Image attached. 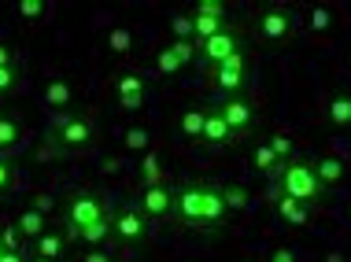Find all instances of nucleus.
Wrapping results in <instances>:
<instances>
[{
	"instance_id": "f257e3e1",
	"label": "nucleus",
	"mask_w": 351,
	"mask_h": 262,
	"mask_svg": "<svg viewBox=\"0 0 351 262\" xmlns=\"http://www.w3.org/2000/svg\"><path fill=\"white\" fill-rule=\"evenodd\" d=\"M174 218L178 226L196 229V233H218L230 218V207L222 200V185L189 177L174 189Z\"/></svg>"
},
{
	"instance_id": "f03ea898",
	"label": "nucleus",
	"mask_w": 351,
	"mask_h": 262,
	"mask_svg": "<svg viewBox=\"0 0 351 262\" xmlns=\"http://www.w3.org/2000/svg\"><path fill=\"white\" fill-rule=\"evenodd\" d=\"M63 222H67L71 237L85 240V244H97V240H104L111 233V211L97 189L71 192L67 203H63Z\"/></svg>"
},
{
	"instance_id": "7ed1b4c3",
	"label": "nucleus",
	"mask_w": 351,
	"mask_h": 262,
	"mask_svg": "<svg viewBox=\"0 0 351 262\" xmlns=\"http://www.w3.org/2000/svg\"><path fill=\"white\" fill-rule=\"evenodd\" d=\"M93 140H97V118L93 115H63L56 118L49 133V144L60 155H78L85 148H93Z\"/></svg>"
},
{
	"instance_id": "20e7f679",
	"label": "nucleus",
	"mask_w": 351,
	"mask_h": 262,
	"mask_svg": "<svg viewBox=\"0 0 351 262\" xmlns=\"http://www.w3.org/2000/svg\"><path fill=\"white\" fill-rule=\"evenodd\" d=\"M278 192L281 196H292V200L300 203H318L322 196H326V189H322L318 174H315V163H285L281 174H278Z\"/></svg>"
},
{
	"instance_id": "39448f33",
	"label": "nucleus",
	"mask_w": 351,
	"mask_h": 262,
	"mask_svg": "<svg viewBox=\"0 0 351 262\" xmlns=\"http://www.w3.org/2000/svg\"><path fill=\"white\" fill-rule=\"evenodd\" d=\"M255 34H259L263 44H270V49H278L285 44L292 34H296V18H292L289 8H263L259 15H255Z\"/></svg>"
},
{
	"instance_id": "423d86ee",
	"label": "nucleus",
	"mask_w": 351,
	"mask_h": 262,
	"mask_svg": "<svg viewBox=\"0 0 351 262\" xmlns=\"http://www.w3.org/2000/svg\"><path fill=\"white\" fill-rule=\"evenodd\" d=\"M207 81L215 89H222L226 96H244V86H248V60H244V52L230 55L218 67H207Z\"/></svg>"
},
{
	"instance_id": "0eeeda50",
	"label": "nucleus",
	"mask_w": 351,
	"mask_h": 262,
	"mask_svg": "<svg viewBox=\"0 0 351 262\" xmlns=\"http://www.w3.org/2000/svg\"><path fill=\"white\" fill-rule=\"evenodd\" d=\"M196 52H200V60L207 67H218V63H226L230 55L244 52V30L241 26H222V30H218L211 41H204Z\"/></svg>"
},
{
	"instance_id": "6e6552de",
	"label": "nucleus",
	"mask_w": 351,
	"mask_h": 262,
	"mask_svg": "<svg viewBox=\"0 0 351 262\" xmlns=\"http://www.w3.org/2000/svg\"><path fill=\"white\" fill-rule=\"evenodd\" d=\"M111 237L122 240V244H141L145 240V214L134 203H122V207L111 211Z\"/></svg>"
},
{
	"instance_id": "1a4fd4ad",
	"label": "nucleus",
	"mask_w": 351,
	"mask_h": 262,
	"mask_svg": "<svg viewBox=\"0 0 351 262\" xmlns=\"http://www.w3.org/2000/svg\"><path fill=\"white\" fill-rule=\"evenodd\" d=\"M218 111H222V118H226V126H230L233 140H237V137H248L252 129H255V107H252L244 96L222 100V104H218Z\"/></svg>"
},
{
	"instance_id": "9d476101",
	"label": "nucleus",
	"mask_w": 351,
	"mask_h": 262,
	"mask_svg": "<svg viewBox=\"0 0 351 262\" xmlns=\"http://www.w3.org/2000/svg\"><path fill=\"white\" fill-rule=\"evenodd\" d=\"M137 207L145 218H174V189H167V185H152V189H141V200Z\"/></svg>"
},
{
	"instance_id": "9b49d317",
	"label": "nucleus",
	"mask_w": 351,
	"mask_h": 262,
	"mask_svg": "<svg viewBox=\"0 0 351 262\" xmlns=\"http://www.w3.org/2000/svg\"><path fill=\"white\" fill-rule=\"evenodd\" d=\"M145 96H148V86H145V78H141L137 70L119 74V81H115V104L122 111H141V107H145Z\"/></svg>"
},
{
	"instance_id": "f8f14e48",
	"label": "nucleus",
	"mask_w": 351,
	"mask_h": 262,
	"mask_svg": "<svg viewBox=\"0 0 351 262\" xmlns=\"http://www.w3.org/2000/svg\"><path fill=\"white\" fill-rule=\"evenodd\" d=\"M23 140H26L23 118H19L15 111H4V107H0V155L15 152V148L23 144Z\"/></svg>"
},
{
	"instance_id": "ddd939ff",
	"label": "nucleus",
	"mask_w": 351,
	"mask_h": 262,
	"mask_svg": "<svg viewBox=\"0 0 351 262\" xmlns=\"http://www.w3.org/2000/svg\"><path fill=\"white\" fill-rule=\"evenodd\" d=\"M34 259H52V262H67V237L56 229H45L34 240Z\"/></svg>"
},
{
	"instance_id": "4468645a",
	"label": "nucleus",
	"mask_w": 351,
	"mask_h": 262,
	"mask_svg": "<svg viewBox=\"0 0 351 262\" xmlns=\"http://www.w3.org/2000/svg\"><path fill=\"white\" fill-rule=\"evenodd\" d=\"M204 144H211V148H222V144H230L233 133H230V126H226V118H222V111L215 107H207V118H204Z\"/></svg>"
},
{
	"instance_id": "2eb2a0df",
	"label": "nucleus",
	"mask_w": 351,
	"mask_h": 262,
	"mask_svg": "<svg viewBox=\"0 0 351 262\" xmlns=\"http://www.w3.org/2000/svg\"><path fill=\"white\" fill-rule=\"evenodd\" d=\"M274 211H278V218L285 222V226H307L311 222V207L307 203H300V200H292V196H281L278 192V200H274Z\"/></svg>"
},
{
	"instance_id": "dca6fc26",
	"label": "nucleus",
	"mask_w": 351,
	"mask_h": 262,
	"mask_svg": "<svg viewBox=\"0 0 351 262\" xmlns=\"http://www.w3.org/2000/svg\"><path fill=\"white\" fill-rule=\"evenodd\" d=\"M49 229V218H45L37 207H26V211H19V218H15V233H19V240H26V244H34L41 233Z\"/></svg>"
},
{
	"instance_id": "f3484780",
	"label": "nucleus",
	"mask_w": 351,
	"mask_h": 262,
	"mask_svg": "<svg viewBox=\"0 0 351 262\" xmlns=\"http://www.w3.org/2000/svg\"><path fill=\"white\" fill-rule=\"evenodd\" d=\"M281 159L274 155V148H270V140H263V144H255L252 148V170L255 174H263V177H274V174H281Z\"/></svg>"
},
{
	"instance_id": "a211bd4d",
	"label": "nucleus",
	"mask_w": 351,
	"mask_h": 262,
	"mask_svg": "<svg viewBox=\"0 0 351 262\" xmlns=\"http://www.w3.org/2000/svg\"><path fill=\"white\" fill-rule=\"evenodd\" d=\"M315 174H318V181H322V189H337L340 181H344V163H340L337 155H322L318 163H315Z\"/></svg>"
},
{
	"instance_id": "6ab92c4d",
	"label": "nucleus",
	"mask_w": 351,
	"mask_h": 262,
	"mask_svg": "<svg viewBox=\"0 0 351 262\" xmlns=\"http://www.w3.org/2000/svg\"><path fill=\"white\" fill-rule=\"evenodd\" d=\"M71 100H74V89H71V81H67V78H52L49 86H45V104H49L52 111L67 107Z\"/></svg>"
},
{
	"instance_id": "aec40b11",
	"label": "nucleus",
	"mask_w": 351,
	"mask_h": 262,
	"mask_svg": "<svg viewBox=\"0 0 351 262\" xmlns=\"http://www.w3.org/2000/svg\"><path fill=\"white\" fill-rule=\"evenodd\" d=\"M226 26V18H211V15H196L193 12V44L200 49L204 41H211V37Z\"/></svg>"
},
{
	"instance_id": "412c9836",
	"label": "nucleus",
	"mask_w": 351,
	"mask_h": 262,
	"mask_svg": "<svg viewBox=\"0 0 351 262\" xmlns=\"http://www.w3.org/2000/svg\"><path fill=\"white\" fill-rule=\"evenodd\" d=\"M137 174H141V189H152V185H163V163H159V155H156V152L141 155Z\"/></svg>"
},
{
	"instance_id": "4be33fe9",
	"label": "nucleus",
	"mask_w": 351,
	"mask_h": 262,
	"mask_svg": "<svg viewBox=\"0 0 351 262\" xmlns=\"http://www.w3.org/2000/svg\"><path fill=\"white\" fill-rule=\"evenodd\" d=\"M204 118H207V107H189V111H182V118H178V129H182L185 137H204Z\"/></svg>"
},
{
	"instance_id": "5701e85b",
	"label": "nucleus",
	"mask_w": 351,
	"mask_h": 262,
	"mask_svg": "<svg viewBox=\"0 0 351 262\" xmlns=\"http://www.w3.org/2000/svg\"><path fill=\"white\" fill-rule=\"evenodd\" d=\"M329 122L351 126V92H333V100H329Z\"/></svg>"
},
{
	"instance_id": "b1692460",
	"label": "nucleus",
	"mask_w": 351,
	"mask_h": 262,
	"mask_svg": "<svg viewBox=\"0 0 351 262\" xmlns=\"http://www.w3.org/2000/svg\"><path fill=\"white\" fill-rule=\"evenodd\" d=\"M122 144H126V152H130V155H148L152 133H148L145 126H130V129H126V140H122Z\"/></svg>"
},
{
	"instance_id": "393cba45",
	"label": "nucleus",
	"mask_w": 351,
	"mask_h": 262,
	"mask_svg": "<svg viewBox=\"0 0 351 262\" xmlns=\"http://www.w3.org/2000/svg\"><path fill=\"white\" fill-rule=\"evenodd\" d=\"M134 49V34L126 30V26H111L108 30V52L111 55H130Z\"/></svg>"
},
{
	"instance_id": "a878e982",
	"label": "nucleus",
	"mask_w": 351,
	"mask_h": 262,
	"mask_svg": "<svg viewBox=\"0 0 351 262\" xmlns=\"http://www.w3.org/2000/svg\"><path fill=\"white\" fill-rule=\"evenodd\" d=\"M222 200H226V207H230V211H244L252 196H248V189H244L241 181H237V185H222Z\"/></svg>"
},
{
	"instance_id": "bb28decb",
	"label": "nucleus",
	"mask_w": 351,
	"mask_h": 262,
	"mask_svg": "<svg viewBox=\"0 0 351 262\" xmlns=\"http://www.w3.org/2000/svg\"><path fill=\"white\" fill-rule=\"evenodd\" d=\"M182 67H185V63L178 60V52L170 49V44H167V49H159V55H156V70L163 74V78H170V74H178Z\"/></svg>"
},
{
	"instance_id": "cd10ccee",
	"label": "nucleus",
	"mask_w": 351,
	"mask_h": 262,
	"mask_svg": "<svg viewBox=\"0 0 351 262\" xmlns=\"http://www.w3.org/2000/svg\"><path fill=\"white\" fill-rule=\"evenodd\" d=\"M19 15L26 18V23H41L45 12H49V0H19Z\"/></svg>"
},
{
	"instance_id": "c85d7f7f",
	"label": "nucleus",
	"mask_w": 351,
	"mask_h": 262,
	"mask_svg": "<svg viewBox=\"0 0 351 262\" xmlns=\"http://www.w3.org/2000/svg\"><path fill=\"white\" fill-rule=\"evenodd\" d=\"M170 34H174V41H193V15H174Z\"/></svg>"
},
{
	"instance_id": "c756f323",
	"label": "nucleus",
	"mask_w": 351,
	"mask_h": 262,
	"mask_svg": "<svg viewBox=\"0 0 351 262\" xmlns=\"http://www.w3.org/2000/svg\"><path fill=\"white\" fill-rule=\"evenodd\" d=\"M15 174H19L15 163L8 155H0V196H8V192L15 189Z\"/></svg>"
},
{
	"instance_id": "7c9ffc66",
	"label": "nucleus",
	"mask_w": 351,
	"mask_h": 262,
	"mask_svg": "<svg viewBox=\"0 0 351 262\" xmlns=\"http://www.w3.org/2000/svg\"><path fill=\"white\" fill-rule=\"evenodd\" d=\"M19 89V67H0V100Z\"/></svg>"
},
{
	"instance_id": "2f4dec72",
	"label": "nucleus",
	"mask_w": 351,
	"mask_h": 262,
	"mask_svg": "<svg viewBox=\"0 0 351 262\" xmlns=\"http://www.w3.org/2000/svg\"><path fill=\"white\" fill-rule=\"evenodd\" d=\"M270 148H274V155H278L281 163H292V140H289V137L274 133V137H270Z\"/></svg>"
},
{
	"instance_id": "473e14b6",
	"label": "nucleus",
	"mask_w": 351,
	"mask_h": 262,
	"mask_svg": "<svg viewBox=\"0 0 351 262\" xmlns=\"http://www.w3.org/2000/svg\"><path fill=\"white\" fill-rule=\"evenodd\" d=\"M196 15H211V18H226V4H222V0H200V4H196Z\"/></svg>"
},
{
	"instance_id": "72a5a7b5",
	"label": "nucleus",
	"mask_w": 351,
	"mask_h": 262,
	"mask_svg": "<svg viewBox=\"0 0 351 262\" xmlns=\"http://www.w3.org/2000/svg\"><path fill=\"white\" fill-rule=\"evenodd\" d=\"M170 49L178 52V60H182L185 67L193 63V55H196V44H193V41H170Z\"/></svg>"
},
{
	"instance_id": "f704fd0d",
	"label": "nucleus",
	"mask_w": 351,
	"mask_h": 262,
	"mask_svg": "<svg viewBox=\"0 0 351 262\" xmlns=\"http://www.w3.org/2000/svg\"><path fill=\"white\" fill-rule=\"evenodd\" d=\"M311 26H315V30H329V26H333L329 8H315V12H311Z\"/></svg>"
},
{
	"instance_id": "c9c22d12",
	"label": "nucleus",
	"mask_w": 351,
	"mask_h": 262,
	"mask_svg": "<svg viewBox=\"0 0 351 262\" xmlns=\"http://www.w3.org/2000/svg\"><path fill=\"white\" fill-rule=\"evenodd\" d=\"M270 262H296V251H292V248H274Z\"/></svg>"
},
{
	"instance_id": "e433bc0d",
	"label": "nucleus",
	"mask_w": 351,
	"mask_h": 262,
	"mask_svg": "<svg viewBox=\"0 0 351 262\" xmlns=\"http://www.w3.org/2000/svg\"><path fill=\"white\" fill-rule=\"evenodd\" d=\"M0 67H15V52L8 44H0Z\"/></svg>"
},
{
	"instance_id": "4c0bfd02",
	"label": "nucleus",
	"mask_w": 351,
	"mask_h": 262,
	"mask_svg": "<svg viewBox=\"0 0 351 262\" xmlns=\"http://www.w3.org/2000/svg\"><path fill=\"white\" fill-rule=\"evenodd\" d=\"M85 262H111V255H108V251H89Z\"/></svg>"
},
{
	"instance_id": "58836bf2",
	"label": "nucleus",
	"mask_w": 351,
	"mask_h": 262,
	"mask_svg": "<svg viewBox=\"0 0 351 262\" xmlns=\"http://www.w3.org/2000/svg\"><path fill=\"white\" fill-rule=\"evenodd\" d=\"M4 262H26V255H23V248L8 251V255H4Z\"/></svg>"
},
{
	"instance_id": "ea45409f",
	"label": "nucleus",
	"mask_w": 351,
	"mask_h": 262,
	"mask_svg": "<svg viewBox=\"0 0 351 262\" xmlns=\"http://www.w3.org/2000/svg\"><path fill=\"white\" fill-rule=\"evenodd\" d=\"M326 262H344V255H340V251H333V255H329Z\"/></svg>"
},
{
	"instance_id": "a19ab883",
	"label": "nucleus",
	"mask_w": 351,
	"mask_h": 262,
	"mask_svg": "<svg viewBox=\"0 0 351 262\" xmlns=\"http://www.w3.org/2000/svg\"><path fill=\"white\" fill-rule=\"evenodd\" d=\"M4 255H8V244H4V240H0V262H4Z\"/></svg>"
},
{
	"instance_id": "79ce46f5",
	"label": "nucleus",
	"mask_w": 351,
	"mask_h": 262,
	"mask_svg": "<svg viewBox=\"0 0 351 262\" xmlns=\"http://www.w3.org/2000/svg\"><path fill=\"white\" fill-rule=\"evenodd\" d=\"M30 262H52V259H30Z\"/></svg>"
},
{
	"instance_id": "37998d69",
	"label": "nucleus",
	"mask_w": 351,
	"mask_h": 262,
	"mask_svg": "<svg viewBox=\"0 0 351 262\" xmlns=\"http://www.w3.org/2000/svg\"><path fill=\"white\" fill-rule=\"evenodd\" d=\"M348 218H351V203H348Z\"/></svg>"
},
{
	"instance_id": "c03bdc74",
	"label": "nucleus",
	"mask_w": 351,
	"mask_h": 262,
	"mask_svg": "<svg viewBox=\"0 0 351 262\" xmlns=\"http://www.w3.org/2000/svg\"><path fill=\"white\" fill-rule=\"evenodd\" d=\"M348 60H351V55H348Z\"/></svg>"
}]
</instances>
